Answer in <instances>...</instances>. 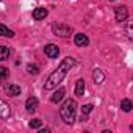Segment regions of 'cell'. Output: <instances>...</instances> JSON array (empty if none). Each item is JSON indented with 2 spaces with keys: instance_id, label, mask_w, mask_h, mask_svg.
Returning <instances> with one entry per match:
<instances>
[{
  "instance_id": "9a60e30c",
  "label": "cell",
  "mask_w": 133,
  "mask_h": 133,
  "mask_svg": "<svg viewBox=\"0 0 133 133\" xmlns=\"http://www.w3.org/2000/svg\"><path fill=\"white\" fill-rule=\"evenodd\" d=\"M92 105L91 103H88V105H83V108H82V121H86V117H88V114L92 111Z\"/></svg>"
},
{
  "instance_id": "5b68a950",
  "label": "cell",
  "mask_w": 133,
  "mask_h": 133,
  "mask_svg": "<svg viewBox=\"0 0 133 133\" xmlns=\"http://www.w3.org/2000/svg\"><path fill=\"white\" fill-rule=\"evenodd\" d=\"M44 52H45V55L49 58H58V55H59V49L55 44H47L44 47Z\"/></svg>"
},
{
  "instance_id": "7c38bea8",
  "label": "cell",
  "mask_w": 133,
  "mask_h": 133,
  "mask_svg": "<svg viewBox=\"0 0 133 133\" xmlns=\"http://www.w3.org/2000/svg\"><path fill=\"white\" fill-rule=\"evenodd\" d=\"M75 94L80 96V97L85 94V80H82V78L77 80V83H75Z\"/></svg>"
},
{
  "instance_id": "8992f818",
  "label": "cell",
  "mask_w": 133,
  "mask_h": 133,
  "mask_svg": "<svg viewBox=\"0 0 133 133\" xmlns=\"http://www.w3.org/2000/svg\"><path fill=\"white\" fill-rule=\"evenodd\" d=\"M74 42H75V45H78V47H86V45L89 44V39H88L86 35H83V33H77L75 38H74Z\"/></svg>"
},
{
  "instance_id": "3957f363",
  "label": "cell",
  "mask_w": 133,
  "mask_h": 133,
  "mask_svg": "<svg viewBox=\"0 0 133 133\" xmlns=\"http://www.w3.org/2000/svg\"><path fill=\"white\" fill-rule=\"evenodd\" d=\"M52 31H53V35H56V36L68 38V36H71V33H72V28H71L69 25H66V24H53V27H52Z\"/></svg>"
},
{
  "instance_id": "2e32d148",
  "label": "cell",
  "mask_w": 133,
  "mask_h": 133,
  "mask_svg": "<svg viewBox=\"0 0 133 133\" xmlns=\"http://www.w3.org/2000/svg\"><path fill=\"white\" fill-rule=\"evenodd\" d=\"M121 108H122L125 113H128V111H131V108H133V103H131L128 99H124V100L121 102Z\"/></svg>"
},
{
  "instance_id": "ac0fdd59",
  "label": "cell",
  "mask_w": 133,
  "mask_h": 133,
  "mask_svg": "<svg viewBox=\"0 0 133 133\" xmlns=\"http://www.w3.org/2000/svg\"><path fill=\"white\" fill-rule=\"evenodd\" d=\"M41 125H42V121H41V119H33V121L30 122V127H31V128H41Z\"/></svg>"
},
{
  "instance_id": "5bb4252c",
  "label": "cell",
  "mask_w": 133,
  "mask_h": 133,
  "mask_svg": "<svg viewBox=\"0 0 133 133\" xmlns=\"http://www.w3.org/2000/svg\"><path fill=\"white\" fill-rule=\"evenodd\" d=\"M0 36L13 38V36H14V31H13V30H10L8 27H5V25H2V24H0Z\"/></svg>"
},
{
  "instance_id": "52a82bcc",
  "label": "cell",
  "mask_w": 133,
  "mask_h": 133,
  "mask_svg": "<svg viewBox=\"0 0 133 133\" xmlns=\"http://www.w3.org/2000/svg\"><path fill=\"white\" fill-rule=\"evenodd\" d=\"M10 114H11L10 105H8L5 100H0V119H8Z\"/></svg>"
},
{
  "instance_id": "8fae6325",
  "label": "cell",
  "mask_w": 133,
  "mask_h": 133,
  "mask_svg": "<svg viewBox=\"0 0 133 133\" xmlns=\"http://www.w3.org/2000/svg\"><path fill=\"white\" fill-rule=\"evenodd\" d=\"M92 80H94V83L100 85V83H103V80H105V74H103L100 69H94V72H92Z\"/></svg>"
},
{
  "instance_id": "ba28073f",
  "label": "cell",
  "mask_w": 133,
  "mask_h": 133,
  "mask_svg": "<svg viewBox=\"0 0 133 133\" xmlns=\"http://www.w3.org/2000/svg\"><path fill=\"white\" fill-rule=\"evenodd\" d=\"M47 14H49L47 8H36V10L33 11V19H35V21H42V19L47 17Z\"/></svg>"
},
{
  "instance_id": "4fadbf2b",
  "label": "cell",
  "mask_w": 133,
  "mask_h": 133,
  "mask_svg": "<svg viewBox=\"0 0 133 133\" xmlns=\"http://www.w3.org/2000/svg\"><path fill=\"white\" fill-rule=\"evenodd\" d=\"M6 94L8 96H19L21 94V86H17V85H8L6 86Z\"/></svg>"
},
{
  "instance_id": "30bf717a",
  "label": "cell",
  "mask_w": 133,
  "mask_h": 133,
  "mask_svg": "<svg viewBox=\"0 0 133 133\" xmlns=\"http://www.w3.org/2000/svg\"><path fill=\"white\" fill-rule=\"evenodd\" d=\"M64 94H66V89H64V88H59L58 91H55V94L50 97V100H52L53 103H58V102H61V100L64 99Z\"/></svg>"
},
{
  "instance_id": "277c9868",
  "label": "cell",
  "mask_w": 133,
  "mask_h": 133,
  "mask_svg": "<svg viewBox=\"0 0 133 133\" xmlns=\"http://www.w3.org/2000/svg\"><path fill=\"white\" fill-rule=\"evenodd\" d=\"M114 17H116V21L117 22H124V21H127V17H128V10H127V6H116L114 8Z\"/></svg>"
},
{
  "instance_id": "9c48e42d",
  "label": "cell",
  "mask_w": 133,
  "mask_h": 133,
  "mask_svg": "<svg viewBox=\"0 0 133 133\" xmlns=\"http://www.w3.org/2000/svg\"><path fill=\"white\" fill-rule=\"evenodd\" d=\"M38 105H39L38 99H36V97H30V99L27 100V103H25V108H27V111L33 113V111H36V110H38Z\"/></svg>"
},
{
  "instance_id": "6da1fadb",
  "label": "cell",
  "mask_w": 133,
  "mask_h": 133,
  "mask_svg": "<svg viewBox=\"0 0 133 133\" xmlns=\"http://www.w3.org/2000/svg\"><path fill=\"white\" fill-rule=\"evenodd\" d=\"M75 64V59L72 58V56H68V58H64L63 61H61V64L58 66V68L49 75V78L45 80V83H44V88L47 89V91H50V89H53V88H56L58 86V83H61V80L68 75V72L71 71V68Z\"/></svg>"
},
{
  "instance_id": "e0dca14e",
  "label": "cell",
  "mask_w": 133,
  "mask_h": 133,
  "mask_svg": "<svg viewBox=\"0 0 133 133\" xmlns=\"http://www.w3.org/2000/svg\"><path fill=\"white\" fill-rule=\"evenodd\" d=\"M8 56H10V49L5 45H0V61L8 59Z\"/></svg>"
},
{
  "instance_id": "d6986e66",
  "label": "cell",
  "mask_w": 133,
  "mask_h": 133,
  "mask_svg": "<svg viewBox=\"0 0 133 133\" xmlns=\"http://www.w3.org/2000/svg\"><path fill=\"white\" fill-rule=\"evenodd\" d=\"M27 71H28V74H38V66L36 64H28L27 66Z\"/></svg>"
},
{
  "instance_id": "7a4b0ae2",
  "label": "cell",
  "mask_w": 133,
  "mask_h": 133,
  "mask_svg": "<svg viewBox=\"0 0 133 133\" xmlns=\"http://www.w3.org/2000/svg\"><path fill=\"white\" fill-rule=\"evenodd\" d=\"M75 113H77V102L69 99V100H66L59 110V114L63 117V121L66 124H72L75 121Z\"/></svg>"
},
{
  "instance_id": "ffe728a7",
  "label": "cell",
  "mask_w": 133,
  "mask_h": 133,
  "mask_svg": "<svg viewBox=\"0 0 133 133\" xmlns=\"http://www.w3.org/2000/svg\"><path fill=\"white\" fill-rule=\"evenodd\" d=\"M6 77H8V69H6V68H0V78L3 80V78H6Z\"/></svg>"
}]
</instances>
